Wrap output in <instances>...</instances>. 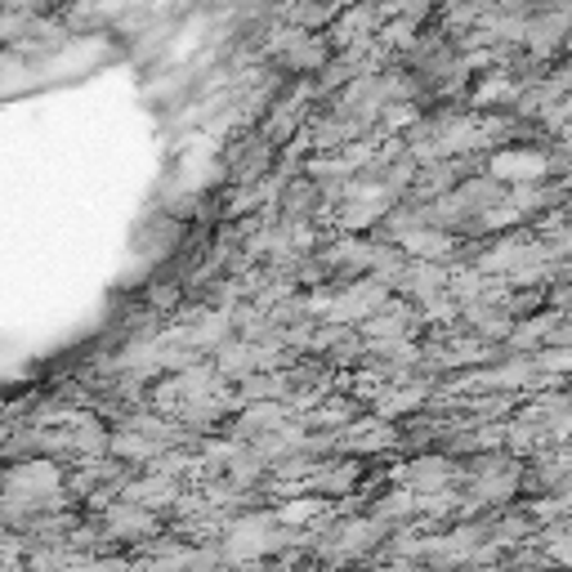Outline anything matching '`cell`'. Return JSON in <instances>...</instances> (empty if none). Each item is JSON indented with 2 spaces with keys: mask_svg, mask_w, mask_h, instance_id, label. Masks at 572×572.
I'll use <instances>...</instances> for the list:
<instances>
[{
  "mask_svg": "<svg viewBox=\"0 0 572 572\" xmlns=\"http://www.w3.org/2000/svg\"><path fill=\"white\" fill-rule=\"evenodd\" d=\"M104 533H108L112 541L153 537V533H157V519L143 510V505H134V501H117V505H108V514H104Z\"/></svg>",
  "mask_w": 572,
  "mask_h": 572,
  "instance_id": "cell-1",
  "label": "cell"
},
{
  "mask_svg": "<svg viewBox=\"0 0 572 572\" xmlns=\"http://www.w3.org/2000/svg\"><path fill=\"white\" fill-rule=\"evenodd\" d=\"M452 479V469H448V461H416L412 469H407V484L416 488V492H429V488H443Z\"/></svg>",
  "mask_w": 572,
  "mask_h": 572,
  "instance_id": "cell-2",
  "label": "cell"
}]
</instances>
